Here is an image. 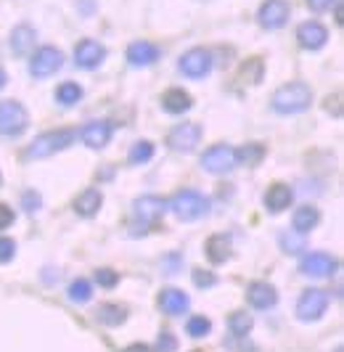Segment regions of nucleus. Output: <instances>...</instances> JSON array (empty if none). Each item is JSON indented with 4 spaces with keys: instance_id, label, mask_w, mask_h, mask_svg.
Masks as SVG:
<instances>
[{
    "instance_id": "obj_38",
    "label": "nucleus",
    "mask_w": 344,
    "mask_h": 352,
    "mask_svg": "<svg viewBox=\"0 0 344 352\" xmlns=\"http://www.w3.org/2000/svg\"><path fill=\"white\" fill-rule=\"evenodd\" d=\"M40 194L37 191H24V196H21V204H24V210L27 212H37L40 210Z\"/></svg>"
},
{
    "instance_id": "obj_26",
    "label": "nucleus",
    "mask_w": 344,
    "mask_h": 352,
    "mask_svg": "<svg viewBox=\"0 0 344 352\" xmlns=\"http://www.w3.org/2000/svg\"><path fill=\"white\" fill-rule=\"evenodd\" d=\"M265 157V146L262 143H246V146H241L236 148V164H249V167H255L259 164Z\"/></svg>"
},
{
    "instance_id": "obj_6",
    "label": "nucleus",
    "mask_w": 344,
    "mask_h": 352,
    "mask_svg": "<svg viewBox=\"0 0 344 352\" xmlns=\"http://www.w3.org/2000/svg\"><path fill=\"white\" fill-rule=\"evenodd\" d=\"M202 167L212 175H225L236 167V148L228 146V143H217V146H209L202 157Z\"/></svg>"
},
{
    "instance_id": "obj_4",
    "label": "nucleus",
    "mask_w": 344,
    "mask_h": 352,
    "mask_svg": "<svg viewBox=\"0 0 344 352\" xmlns=\"http://www.w3.org/2000/svg\"><path fill=\"white\" fill-rule=\"evenodd\" d=\"M328 292L323 289H308V292H302L299 294V300H297V318L302 320V323H315V320H321V318L326 316L328 310Z\"/></svg>"
},
{
    "instance_id": "obj_3",
    "label": "nucleus",
    "mask_w": 344,
    "mask_h": 352,
    "mask_svg": "<svg viewBox=\"0 0 344 352\" xmlns=\"http://www.w3.org/2000/svg\"><path fill=\"white\" fill-rule=\"evenodd\" d=\"M74 141H77V130H72V127L51 130V133H43V135H40V138L27 148V157L30 159L53 157V154H58V151L69 148Z\"/></svg>"
},
{
    "instance_id": "obj_15",
    "label": "nucleus",
    "mask_w": 344,
    "mask_h": 352,
    "mask_svg": "<svg viewBox=\"0 0 344 352\" xmlns=\"http://www.w3.org/2000/svg\"><path fill=\"white\" fill-rule=\"evenodd\" d=\"M297 40H299L302 48L318 51V48H323L328 43V30L321 21H305V24H299V30H297Z\"/></svg>"
},
{
    "instance_id": "obj_25",
    "label": "nucleus",
    "mask_w": 344,
    "mask_h": 352,
    "mask_svg": "<svg viewBox=\"0 0 344 352\" xmlns=\"http://www.w3.org/2000/svg\"><path fill=\"white\" fill-rule=\"evenodd\" d=\"M96 318H98V323H103V326H120V323L127 320V310L122 305H101Z\"/></svg>"
},
{
    "instance_id": "obj_32",
    "label": "nucleus",
    "mask_w": 344,
    "mask_h": 352,
    "mask_svg": "<svg viewBox=\"0 0 344 352\" xmlns=\"http://www.w3.org/2000/svg\"><path fill=\"white\" fill-rule=\"evenodd\" d=\"M281 247L286 254H299L302 249H305V236H299V233H281Z\"/></svg>"
},
{
    "instance_id": "obj_18",
    "label": "nucleus",
    "mask_w": 344,
    "mask_h": 352,
    "mask_svg": "<svg viewBox=\"0 0 344 352\" xmlns=\"http://www.w3.org/2000/svg\"><path fill=\"white\" fill-rule=\"evenodd\" d=\"M294 201V191L292 186L286 183H273L268 191H265V210L270 214H278V212H286Z\"/></svg>"
},
{
    "instance_id": "obj_35",
    "label": "nucleus",
    "mask_w": 344,
    "mask_h": 352,
    "mask_svg": "<svg viewBox=\"0 0 344 352\" xmlns=\"http://www.w3.org/2000/svg\"><path fill=\"white\" fill-rule=\"evenodd\" d=\"M191 278H193V283H196L199 289H212V286L217 283V276H215L212 270H202V267H196Z\"/></svg>"
},
{
    "instance_id": "obj_37",
    "label": "nucleus",
    "mask_w": 344,
    "mask_h": 352,
    "mask_svg": "<svg viewBox=\"0 0 344 352\" xmlns=\"http://www.w3.org/2000/svg\"><path fill=\"white\" fill-rule=\"evenodd\" d=\"M14 220H17L14 210H11L6 201H0V230L11 228V226H14Z\"/></svg>"
},
{
    "instance_id": "obj_33",
    "label": "nucleus",
    "mask_w": 344,
    "mask_h": 352,
    "mask_svg": "<svg viewBox=\"0 0 344 352\" xmlns=\"http://www.w3.org/2000/svg\"><path fill=\"white\" fill-rule=\"evenodd\" d=\"M241 77H244V80L249 77V82H252V85H257L259 80H262V61H259V58L246 61V64L241 67Z\"/></svg>"
},
{
    "instance_id": "obj_12",
    "label": "nucleus",
    "mask_w": 344,
    "mask_h": 352,
    "mask_svg": "<svg viewBox=\"0 0 344 352\" xmlns=\"http://www.w3.org/2000/svg\"><path fill=\"white\" fill-rule=\"evenodd\" d=\"M103 58H106V48L96 40H80L74 48V64L80 69H96Z\"/></svg>"
},
{
    "instance_id": "obj_19",
    "label": "nucleus",
    "mask_w": 344,
    "mask_h": 352,
    "mask_svg": "<svg viewBox=\"0 0 344 352\" xmlns=\"http://www.w3.org/2000/svg\"><path fill=\"white\" fill-rule=\"evenodd\" d=\"M204 254L206 260L212 265H223L230 260V254H233V249H230V239L225 236V233H215V236H209L204 244Z\"/></svg>"
},
{
    "instance_id": "obj_10",
    "label": "nucleus",
    "mask_w": 344,
    "mask_h": 352,
    "mask_svg": "<svg viewBox=\"0 0 344 352\" xmlns=\"http://www.w3.org/2000/svg\"><path fill=\"white\" fill-rule=\"evenodd\" d=\"M336 270V260L326 252H310L299 263V273L308 278H328Z\"/></svg>"
},
{
    "instance_id": "obj_40",
    "label": "nucleus",
    "mask_w": 344,
    "mask_h": 352,
    "mask_svg": "<svg viewBox=\"0 0 344 352\" xmlns=\"http://www.w3.org/2000/svg\"><path fill=\"white\" fill-rule=\"evenodd\" d=\"M172 350H175V339L167 331H162V336H159V352H172Z\"/></svg>"
},
{
    "instance_id": "obj_16",
    "label": "nucleus",
    "mask_w": 344,
    "mask_h": 352,
    "mask_svg": "<svg viewBox=\"0 0 344 352\" xmlns=\"http://www.w3.org/2000/svg\"><path fill=\"white\" fill-rule=\"evenodd\" d=\"M164 210H167V201L162 196H154V194L140 196V199H136V204H133L136 217L143 220V223H156L164 214Z\"/></svg>"
},
{
    "instance_id": "obj_1",
    "label": "nucleus",
    "mask_w": 344,
    "mask_h": 352,
    "mask_svg": "<svg viewBox=\"0 0 344 352\" xmlns=\"http://www.w3.org/2000/svg\"><path fill=\"white\" fill-rule=\"evenodd\" d=\"M310 104H312V88L302 80L281 85L270 98V106L278 114H299V111H308Z\"/></svg>"
},
{
    "instance_id": "obj_34",
    "label": "nucleus",
    "mask_w": 344,
    "mask_h": 352,
    "mask_svg": "<svg viewBox=\"0 0 344 352\" xmlns=\"http://www.w3.org/2000/svg\"><path fill=\"white\" fill-rule=\"evenodd\" d=\"M96 283H98L101 289H114V286L120 283V273H114L111 267H98V270H96Z\"/></svg>"
},
{
    "instance_id": "obj_7",
    "label": "nucleus",
    "mask_w": 344,
    "mask_h": 352,
    "mask_svg": "<svg viewBox=\"0 0 344 352\" xmlns=\"http://www.w3.org/2000/svg\"><path fill=\"white\" fill-rule=\"evenodd\" d=\"M202 124L196 122H180L175 124L170 130V135H167V146H170L172 151H180V154H191L199 141H202Z\"/></svg>"
},
{
    "instance_id": "obj_14",
    "label": "nucleus",
    "mask_w": 344,
    "mask_h": 352,
    "mask_svg": "<svg viewBox=\"0 0 344 352\" xmlns=\"http://www.w3.org/2000/svg\"><path fill=\"white\" fill-rule=\"evenodd\" d=\"M246 302H249L255 310H270V307L278 305V292H275L273 283L255 281V283H249V289H246Z\"/></svg>"
},
{
    "instance_id": "obj_13",
    "label": "nucleus",
    "mask_w": 344,
    "mask_h": 352,
    "mask_svg": "<svg viewBox=\"0 0 344 352\" xmlns=\"http://www.w3.org/2000/svg\"><path fill=\"white\" fill-rule=\"evenodd\" d=\"M111 133H114V124L109 120H93L80 130V138L87 148H103L106 143L111 141Z\"/></svg>"
},
{
    "instance_id": "obj_2",
    "label": "nucleus",
    "mask_w": 344,
    "mask_h": 352,
    "mask_svg": "<svg viewBox=\"0 0 344 352\" xmlns=\"http://www.w3.org/2000/svg\"><path fill=\"white\" fill-rule=\"evenodd\" d=\"M167 207L175 212L178 220L191 223V220H199V217H204L206 212H209V199H206L202 191L183 188V191H178V194L167 201Z\"/></svg>"
},
{
    "instance_id": "obj_36",
    "label": "nucleus",
    "mask_w": 344,
    "mask_h": 352,
    "mask_svg": "<svg viewBox=\"0 0 344 352\" xmlns=\"http://www.w3.org/2000/svg\"><path fill=\"white\" fill-rule=\"evenodd\" d=\"M14 257H17V241H14V239L0 236V265L11 263Z\"/></svg>"
},
{
    "instance_id": "obj_27",
    "label": "nucleus",
    "mask_w": 344,
    "mask_h": 352,
    "mask_svg": "<svg viewBox=\"0 0 344 352\" xmlns=\"http://www.w3.org/2000/svg\"><path fill=\"white\" fill-rule=\"evenodd\" d=\"M56 101L61 106H74L83 101V88L77 82H61L56 88Z\"/></svg>"
},
{
    "instance_id": "obj_31",
    "label": "nucleus",
    "mask_w": 344,
    "mask_h": 352,
    "mask_svg": "<svg viewBox=\"0 0 344 352\" xmlns=\"http://www.w3.org/2000/svg\"><path fill=\"white\" fill-rule=\"evenodd\" d=\"M186 331H189V336H193V339H202V336H206L212 331V320L204 316H191L189 323H186Z\"/></svg>"
},
{
    "instance_id": "obj_30",
    "label": "nucleus",
    "mask_w": 344,
    "mask_h": 352,
    "mask_svg": "<svg viewBox=\"0 0 344 352\" xmlns=\"http://www.w3.org/2000/svg\"><path fill=\"white\" fill-rule=\"evenodd\" d=\"M154 159V143L151 141H138L133 148H130V154H127V162L130 164H146V162H151Z\"/></svg>"
},
{
    "instance_id": "obj_8",
    "label": "nucleus",
    "mask_w": 344,
    "mask_h": 352,
    "mask_svg": "<svg viewBox=\"0 0 344 352\" xmlns=\"http://www.w3.org/2000/svg\"><path fill=\"white\" fill-rule=\"evenodd\" d=\"M61 64H64V56L58 48H53V45H43V48H37L32 53V58H30V74L37 77V80H43V77H51L53 72L61 69Z\"/></svg>"
},
{
    "instance_id": "obj_29",
    "label": "nucleus",
    "mask_w": 344,
    "mask_h": 352,
    "mask_svg": "<svg viewBox=\"0 0 344 352\" xmlns=\"http://www.w3.org/2000/svg\"><path fill=\"white\" fill-rule=\"evenodd\" d=\"M228 329L233 331L236 336H246L252 331V316L246 310H236L228 316Z\"/></svg>"
},
{
    "instance_id": "obj_20",
    "label": "nucleus",
    "mask_w": 344,
    "mask_h": 352,
    "mask_svg": "<svg viewBox=\"0 0 344 352\" xmlns=\"http://www.w3.org/2000/svg\"><path fill=\"white\" fill-rule=\"evenodd\" d=\"M159 307H162V313H167V316H183L191 307V300H189V294L180 292V289H164V292L159 294Z\"/></svg>"
},
{
    "instance_id": "obj_43",
    "label": "nucleus",
    "mask_w": 344,
    "mask_h": 352,
    "mask_svg": "<svg viewBox=\"0 0 344 352\" xmlns=\"http://www.w3.org/2000/svg\"><path fill=\"white\" fill-rule=\"evenodd\" d=\"M0 186H3V175H0Z\"/></svg>"
},
{
    "instance_id": "obj_24",
    "label": "nucleus",
    "mask_w": 344,
    "mask_h": 352,
    "mask_svg": "<svg viewBox=\"0 0 344 352\" xmlns=\"http://www.w3.org/2000/svg\"><path fill=\"white\" fill-rule=\"evenodd\" d=\"M321 223V212L315 210V207H299V210H294V217H292V230L294 233H299V236H305L310 230L315 228Z\"/></svg>"
},
{
    "instance_id": "obj_11",
    "label": "nucleus",
    "mask_w": 344,
    "mask_h": 352,
    "mask_svg": "<svg viewBox=\"0 0 344 352\" xmlns=\"http://www.w3.org/2000/svg\"><path fill=\"white\" fill-rule=\"evenodd\" d=\"M178 67L191 80H202V77H206L212 72V53L204 51V48H193V51H189L178 61Z\"/></svg>"
},
{
    "instance_id": "obj_5",
    "label": "nucleus",
    "mask_w": 344,
    "mask_h": 352,
    "mask_svg": "<svg viewBox=\"0 0 344 352\" xmlns=\"http://www.w3.org/2000/svg\"><path fill=\"white\" fill-rule=\"evenodd\" d=\"M30 124V114L19 101H0V135H21Z\"/></svg>"
},
{
    "instance_id": "obj_17",
    "label": "nucleus",
    "mask_w": 344,
    "mask_h": 352,
    "mask_svg": "<svg viewBox=\"0 0 344 352\" xmlns=\"http://www.w3.org/2000/svg\"><path fill=\"white\" fill-rule=\"evenodd\" d=\"M125 56H127L130 67H151L159 58V48H156L154 43H149V40H136V43L127 45Z\"/></svg>"
},
{
    "instance_id": "obj_22",
    "label": "nucleus",
    "mask_w": 344,
    "mask_h": 352,
    "mask_svg": "<svg viewBox=\"0 0 344 352\" xmlns=\"http://www.w3.org/2000/svg\"><path fill=\"white\" fill-rule=\"evenodd\" d=\"M103 204V194L98 188H85L83 194L74 199V212L80 214V217H93V214H98Z\"/></svg>"
},
{
    "instance_id": "obj_21",
    "label": "nucleus",
    "mask_w": 344,
    "mask_h": 352,
    "mask_svg": "<svg viewBox=\"0 0 344 352\" xmlns=\"http://www.w3.org/2000/svg\"><path fill=\"white\" fill-rule=\"evenodd\" d=\"M191 106H193V98H191V93H186L183 88H170L162 96V109H164L167 114H175V117L191 111Z\"/></svg>"
},
{
    "instance_id": "obj_42",
    "label": "nucleus",
    "mask_w": 344,
    "mask_h": 352,
    "mask_svg": "<svg viewBox=\"0 0 344 352\" xmlns=\"http://www.w3.org/2000/svg\"><path fill=\"white\" fill-rule=\"evenodd\" d=\"M6 82H8V77H6V72L0 69V90L6 88Z\"/></svg>"
},
{
    "instance_id": "obj_41",
    "label": "nucleus",
    "mask_w": 344,
    "mask_h": 352,
    "mask_svg": "<svg viewBox=\"0 0 344 352\" xmlns=\"http://www.w3.org/2000/svg\"><path fill=\"white\" fill-rule=\"evenodd\" d=\"M125 352H154L149 344H133V347H127Z\"/></svg>"
},
{
    "instance_id": "obj_9",
    "label": "nucleus",
    "mask_w": 344,
    "mask_h": 352,
    "mask_svg": "<svg viewBox=\"0 0 344 352\" xmlns=\"http://www.w3.org/2000/svg\"><path fill=\"white\" fill-rule=\"evenodd\" d=\"M292 16V6L286 0H265L257 11L259 27L265 30H281Z\"/></svg>"
},
{
    "instance_id": "obj_28",
    "label": "nucleus",
    "mask_w": 344,
    "mask_h": 352,
    "mask_svg": "<svg viewBox=\"0 0 344 352\" xmlns=\"http://www.w3.org/2000/svg\"><path fill=\"white\" fill-rule=\"evenodd\" d=\"M67 294L74 305H85V302L93 300V286H90V281H85V278H77V281L69 283Z\"/></svg>"
},
{
    "instance_id": "obj_39",
    "label": "nucleus",
    "mask_w": 344,
    "mask_h": 352,
    "mask_svg": "<svg viewBox=\"0 0 344 352\" xmlns=\"http://www.w3.org/2000/svg\"><path fill=\"white\" fill-rule=\"evenodd\" d=\"M308 6L312 11H331L339 6V0H308Z\"/></svg>"
},
{
    "instance_id": "obj_23",
    "label": "nucleus",
    "mask_w": 344,
    "mask_h": 352,
    "mask_svg": "<svg viewBox=\"0 0 344 352\" xmlns=\"http://www.w3.org/2000/svg\"><path fill=\"white\" fill-rule=\"evenodd\" d=\"M34 37H37V32H34V27H30V24L14 27V32H11V48H14V53L17 56H30L34 48Z\"/></svg>"
}]
</instances>
